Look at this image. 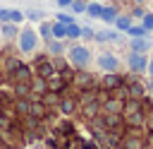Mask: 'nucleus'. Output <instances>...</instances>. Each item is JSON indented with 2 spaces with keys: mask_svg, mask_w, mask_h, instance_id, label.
Returning a JSON list of instances; mask_svg holds the SVG:
<instances>
[{
  "mask_svg": "<svg viewBox=\"0 0 153 149\" xmlns=\"http://www.w3.org/2000/svg\"><path fill=\"white\" fill-rule=\"evenodd\" d=\"M100 19L112 22V19H115V10H112V7H103V10H100Z\"/></svg>",
  "mask_w": 153,
  "mask_h": 149,
  "instance_id": "nucleus-6",
  "label": "nucleus"
},
{
  "mask_svg": "<svg viewBox=\"0 0 153 149\" xmlns=\"http://www.w3.org/2000/svg\"><path fill=\"white\" fill-rule=\"evenodd\" d=\"M143 31H146V26H134V29H129L131 36H139V34H143Z\"/></svg>",
  "mask_w": 153,
  "mask_h": 149,
  "instance_id": "nucleus-11",
  "label": "nucleus"
},
{
  "mask_svg": "<svg viewBox=\"0 0 153 149\" xmlns=\"http://www.w3.org/2000/svg\"><path fill=\"white\" fill-rule=\"evenodd\" d=\"M146 26H153V17H151V14L146 17Z\"/></svg>",
  "mask_w": 153,
  "mask_h": 149,
  "instance_id": "nucleus-16",
  "label": "nucleus"
},
{
  "mask_svg": "<svg viewBox=\"0 0 153 149\" xmlns=\"http://www.w3.org/2000/svg\"><path fill=\"white\" fill-rule=\"evenodd\" d=\"M69 58H72L74 65H88L91 53H88V48H84V46H74V48L69 50Z\"/></svg>",
  "mask_w": 153,
  "mask_h": 149,
  "instance_id": "nucleus-1",
  "label": "nucleus"
},
{
  "mask_svg": "<svg viewBox=\"0 0 153 149\" xmlns=\"http://www.w3.org/2000/svg\"><path fill=\"white\" fill-rule=\"evenodd\" d=\"M60 17V24H72V17H67V14H57Z\"/></svg>",
  "mask_w": 153,
  "mask_h": 149,
  "instance_id": "nucleus-12",
  "label": "nucleus"
},
{
  "mask_svg": "<svg viewBox=\"0 0 153 149\" xmlns=\"http://www.w3.org/2000/svg\"><path fill=\"white\" fill-rule=\"evenodd\" d=\"M60 5H72V0H57Z\"/></svg>",
  "mask_w": 153,
  "mask_h": 149,
  "instance_id": "nucleus-17",
  "label": "nucleus"
},
{
  "mask_svg": "<svg viewBox=\"0 0 153 149\" xmlns=\"http://www.w3.org/2000/svg\"><path fill=\"white\" fill-rule=\"evenodd\" d=\"M79 26H74V24H67V31H65V36L67 38H79Z\"/></svg>",
  "mask_w": 153,
  "mask_h": 149,
  "instance_id": "nucleus-7",
  "label": "nucleus"
},
{
  "mask_svg": "<svg viewBox=\"0 0 153 149\" xmlns=\"http://www.w3.org/2000/svg\"><path fill=\"white\" fill-rule=\"evenodd\" d=\"M146 65H148L146 55H141V53H131V55H129V67H131V70L143 72V70H146Z\"/></svg>",
  "mask_w": 153,
  "mask_h": 149,
  "instance_id": "nucleus-3",
  "label": "nucleus"
},
{
  "mask_svg": "<svg viewBox=\"0 0 153 149\" xmlns=\"http://www.w3.org/2000/svg\"><path fill=\"white\" fill-rule=\"evenodd\" d=\"M98 65L105 67V70H115V67H117V60L112 58V53H103V55L98 58Z\"/></svg>",
  "mask_w": 153,
  "mask_h": 149,
  "instance_id": "nucleus-5",
  "label": "nucleus"
},
{
  "mask_svg": "<svg viewBox=\"0 0 153 149\" xmlns=\"http://www.w3.org/2000/svg\"><path fill=\"white\" fill-rule=\"evenodd\" d=\"M5 36H14V29L12 26H5Z\"/></svg>",
  "mask_w": 153,
  "mask_h": 149,
  "instance_id": "nucleus-15",
  "label": "nucleus"
},
{
  "mask_svg": "<svg viewBox=\"0 0 153 149\" xmlns=\"http://www.w3.org/2000/svg\"><path fill=\"white\" fill-rule=\"evenodd\" d=\"M65 31H67L65 24H55V26H53V34H55L57 38H65Z\"/></svg>",
  "mask_w": 153,
  "mask_h": 149,
  "instance_id": "nucleus-8",
  "label": "nucleus"
},
{
  "mask_svg": "<svg viewBox=\"0 0 153 149\" xmlns=\"http://www.w3.org/2000/svg\"><path fill=\"white\" fill-rule=\"evenodd\" d=\"M0 19L2 22H22V12L19 10H0Z\"/></svg>",
  "mask_w": 153,
  "mask_h": 149,
  "instance_id": "nucleus-4",
  "label": "nucleus"
},
{
  "mask_svg": "<svg viewBox=\"0 0 153 149\" xmlns=\"http://www.w3.org/2000/svg\"><path fill=\"white\" fill-rule=\"evenodd\" d=\"M117 26H120V29H129V19H127V17L117 19Z\"/></svg>",
  "mask_w": 153,
  "mask_h": 149,
  "instance_id": "nucleus-10",
  "label": "nucleus"
},
{
  "mask_svg": "<svg viewBox=\"0 0 153 149\" xmlns=\"http://www.w3.org/2000/svg\"><path fill=\"white\" fill-rule=\"evenodd\" d=\"M41 34L48 38V36H50V26H48V24H43V26H41Z\"/></svg>",
  "mask_w": 153,
  "mask_h": 149,
  "instance_id": "nucleus-14",
  "label": "nucleus"
},
{
  "mask_svg": "<svg viewBox=\"0 0 153 149\" xmlns=\"http://www.w3.org/2000/svg\"><path fill=\"white\" fill-rule=\"evenodd\" d=\"M100 5H88V14H93V17H100Z\"/></svg>",
  "mask_w": 153,
  "mask_h": 149,
  "instance_id": "nucleus-9",
  "label": "nucleus"
},
{
  "mask_svg": "<svg viewBox=\"0 0 153 149\" xmlns=\"http://www.w3.org/2000/svg\"><path fill=\"white\" fill-rule=\"evenodd\" d=\"M134 48H136V50H146L148 46H146V41H136V43H134Z\"/></svg>",
  "mask_w": 153,
  "mask_h": 149,
  "instance_id": "nucleus-13",
  "label": "nucleus"
},
{
  "mask_svg": "<svg viewBox=\"0 0 153 149\" xmlns=\"http://www.w3.org/2000/svg\"><path fill=\"white\" fill-rule=\"evenodd\" d=\"M22 50L26 53V50H33L36 48V31H31V29H26L24 34H22Z\"/></svg>",
  "mask_w": 153,
  "mask_h": 149,
  "instance_id": "nucleus-2",
  "label": "nucleus"
},
{
  "mask_svg": "<svg viewBox=\"0 0 153 149\" xmlns=\"http://www.w3.org/2000/svg\"><path fill=\"white\" fill-rule=\"evenodd\" d=\"M151 74H153V60H151Z\"/></svg>",
  "mask_w": 153,
  "mask_h": 149,
  "instance_id": "nucleus-18",
  "label": "nucleus"
}]
</instances>
